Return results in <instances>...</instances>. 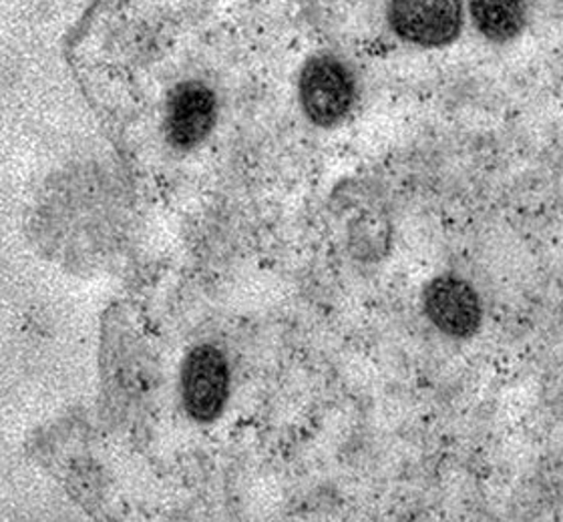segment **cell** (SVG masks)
Segmentation results:
<instances>
[{
    "label": "cell",
    "instance_id": "obj_1",
    "mask_svg": "<svg viewBox=\"0 0 563 522\" xmlns=\"http://www.w3.org/2000/svg\"><path fill=\"white\" fill-rule=\"evenodd\" d=\"M298 91L306 116L318 127H332L349 115L356 82L342 60L324 55L306 63Z\"/></svg>",
    "mask_w": 563,
    "mask_h": 522
},
{
    "label": "cell",
    "instance_id": "obj_2",
    "mask_svg": "<svg viewBox=\"0 0 563 522\" xmlns=\"http://www.w3.org/2000/svg\"><path fill=\"white\" fill-rule=\"evenodd\" d=\"M393 33L417 47L451 45L463 26L461 0H388Z\"/></svg>",
    "mask_w": 563,
    "mask_h": 522
},
{
    "label": "cell",
    "instance_id": "obj_3",
    "mask_svg": "<svg viewBox=\"0 0 563 522\" xmlns=\"http://www.w3.org/2000/svg\"><path fill=\"white\" fill-rule=\"evenodd\" d=\"M230 396V364L222 349L200 344L189 349L181 368V402L196 422L222 414Z\"/></svg>",
    "mask_w": 563,
    "mask_h": 522
},
{
    "label": "cell",
    "instance_id": "obj_4",
    "mask_svg": "<svg viewBox=\"0 0 563 522\" xmlns=\"http://www.w3.org/2000/svg\"><path fill=\"white\" fill-rule=\"evenodd\" d=\"M422 308L431 324L445 336L465 340L482 327V300L470 281L457 276L431 279L422 293Z\"/></svg>",
    "mask_w": 563,
    "mask_h": 522
},
{
    "label": "cell",
    "instance_id": "obj_5",
    "mask_svg": "<svg viewBox=\"0 0 563 522\" xmlns=\"http://www.w3.org/2000/svg\"><path fill=\"white\" fill-rule=\"evenodd\" d=\"M216 95L200 81L177 85L167 103V141L177 149H191L210 135L216 123Z\"/></svg>",
    "mask_w": 563,
    "mask_h": 522
},
{
    "label": "cell",
    "instance_id": "obj_6",
    "mask_svg": "<svg viewBox=\"0 0 563 522\" xmlns=\"http://www.w3.org/2000/svg\"><path fill=\"white\" fill-rule=\"evenodd\" d=\"M471 19L475 29L495 45L516 41L526 31V0H470Z\"/></svg>",
    "mask_w": 563,
    "mask_h": 522
}]
</instances>
